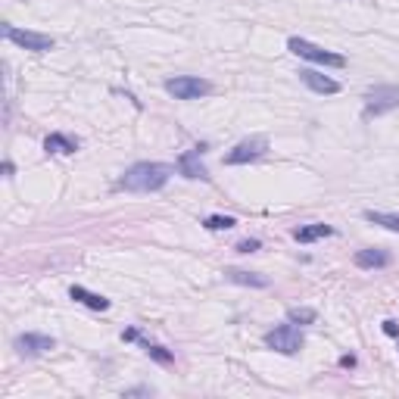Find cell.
I'll use <instances>...</instances> for the list:
<instances>
[{"label":"cell","mask_w":399,"mask_h":399,"mask_svg":"<svg viewBox=\"0 0 399 399\" xmlns=\"http://www.w3.org/2000/svg\"><path fill=\"white\" fill-rule=\"evenodd\" d=\"M172 165L169 163H135L122 178H119V188L131 190V194H153V190H163L172 178Z\"/></svg>","instance_id":"1"},{"label":"cell","mask_w":399,"mask_h":399,"mask_svg":"<svg viewBox=\"0 0 399 399\" xmlns=\"http://www.w3.org/2000/svg\"><path fill=\"white\" fill-rule=\"evenodd\" d=\"M303 343H306V337L294 322L278 324V328H271L269 334H265V347L281 352V356H296V352L303 349Z\"/></svg>","instance_id":"2"},{"label":"cell","mask_w":399,"mask_h":399,"mask_svg":"<svg viewBox=\"0 0 399 399\" xmlns=\"http://www.w3.org/2000/svg\"><path fill=\"white\" fill-rule=\"evenodd\" d=\"M287 50L296 53V57H303V59H309V63L331 66V69H343V66H347V59H343L340 53L324 50V47H318V44L306 41V38H290V41H287Z\"/></svg>","instance_id":"3"},{"label":"cell","mask_w":399,"mask_h":399,"mask_svg":"<svg viewBox=\"0 0 399 399\" xmlns=\"http://www.w3.org/2000/svg\"><path fill=\"white\" fill-rule=\"evenodd\" d=\"M390 110H399V84H377L365 91V119L384 116Z\"/></svg>","instance_id":"4"},{"label":"cell","mask_w":399,"mask_h":399,"mask_svg":"<svg viewBox=\"0 0 399 399\" xmlns=\"http://www.w3.org/2000/svg\"><path fill=\"white\" fill-rule=\"evenodd\" d=\"M165 91H169L175 100H200L206 94H212V84L206 78H197V75H178V78H169L165 82Z\"/></svg>","instance_id":"5"},{"label":"cell","mask_w":399,"mask_h":399,"mask_svg":"<svg viewBox=\"0 0 399 399\" xmlns=\"http://www.w3.org/2000/svg\"><path fill=\"white\" fill-rule=\"evenodd\" d=\"M3 38H6V41H13L16 47L31 50V53L53 50V38L50 35H41V31H29V29H13V25H3Z\"/></svg>","instance_id":"6"},{"label":"cell","mask_w":399,"mask_h":399,"mask_svg":"<svg viewBox=\"0 0 399 399\" xmlns=\"http://www.w3.org/2000/svg\"><path fill=\"white\" fill-rule=\"evenodd\" d=\"M265 150H269V137L265 135H253L247 141H241L234 150L225 156V163L228 165H247V163H256V159L265 156Z\"/></svg>","instance_id":"7"},{"label":"cell","mask_w":399,"mask_h":399,"mask_svg":"<svg viewBox=\"0 0 399 399\" xmlns=\"http://www.w3.org/2000/svg\"><path fill=\"white\" fill-rule=\"evenodd\" d=\"M16 352L22 359H35V356H44V352H50L53 347H57V340L53 337H47V334H19L16 337Z\"/></svg>","instance_id":"8"},{"label":"cell","mask_w":399,"mask_h":399,"mask_svg":"<svg viewBox=\"0 0 399 399\" xmlns=\"http://www.w3.org/2000/svg\"><path fill=\"white\" fill-rule=\"evenodd\" d=\"M203 150L206 147H194V150H184L181 156H178V172H181L184 178H190V181H206V178H209V169H206L203 165Z\"/></svg>","instance_id":"9"},{"label":"cell","mask_w":399,"mask_h":399,"mask_svg":"<svg viewBox=\"0 0 399 399\" xmlns=\"http://www.w3.org/2000/svg\"><path fill=\"white\" fill-rule=\"evenodd\" d=\"M299 78H303V84L309 91H315V94H337V91H340V82H334L331 75L315 72V69H303L299 72Z\"/></svg>","instance_id":"10"},{"label":"cell","mask_w":399,"mask_h":399,"mask_svg":"<svg viewBox=\"0 0 399 399\" xmlns=\"http://www.w3.org/2000/svg\"><path fill=\"white\" fill-rule=\"evenodd\" d=\"M352 262H356L359 269H387V265L393 262V256L381 247H368V250H359Z\"/></svg>","instance_id":"11"},{"label":"cell","mask_w":399,"mask_h":399,"mask_svg":"<svg viewBox=\"0 0 399 399\" xmlns=\"http://www.w3.org/2000/svg\"><path fill=\"white\" fill-rule=\"evenodd\" d=\"M122 340H137L150 359H156V362H163V365H172V362H175V356H172L169 349H165V347H159V343L141 340V334H137V331H122Z\"/></svg>","instance_id":"12"},{"label":"cell","mask_w":399,"mask_h":399,"mask_svg":"<svg viewBox=\"0 0 399 399\" xmlns=\"http://www.w3.org/2000/svg\"><path fill=\"white\" fill-rule=\"evenodd\" d=\"M225 278L234 284H243V287H269V278L265 275H256V271H243V269H225Z\"/></svg>","instance_id":"13"},{"label":"cell","mask_w":399,"mask_h":399,"mask_svg":"<svg viewBox=\"0 0 399 399\" xmlns=\"http://www.w3.org/2000/svg\"><path fill=\"white\" fill-rule=\"evenodd\" d=\"M69 296L75 299V303L88 306V309H97V312H106V309H110V299H106V296H100V294H91V290L78 287V284L69 290Z\"/></svg>","instance_id":"14"},{"label":"cell","mask_w":399,"mask_h":399,"mask_svg":"<svg viewBox=\"0 0 399 399\" xmlns=\"http://www.w3.org/2000/svg\"><path fill=\"white\" fill-rule=\"evenodd\" d=\"M334 234V228L331 225H322V222H315V225H303V228H296L294 231V237L299 243H312V241H322V237H331Z\"/></svg>","instance_id":"15"},{"label":"cell","mask_w":399,"mask_h":399,"mask_svg":"<svg viewBox=\"0 0 399 399\" xmlns=\"http://www.w3.org/2000/svg\"><path fill=\"white\" fill-rule=\"evenodd\" d=\"M44 150L47 153H66V156H69V153H75L78 150V137H69V135H47V141H44Z\"/></svg>","instance_id":"16"},{"label":"cell","mask_w":399,"mask_h":399,"mask_svg":"<svg viewBox=\"0 0 399 399\" xmlns=\"http://www.w3.org/2000/svg\"><path fill=\"white\" fill-rule=\"evenodd\" d=\"M362 216H365V222L381 225V228L396 231V234H399V216H396V212H375V209H365Z\"/></svg>","instance_id":"17"},{"label":"cell","mask_w":399,"mask_h":399,"mask_svg":"<svg viewBox=\"0 0 399 399\" xmlns=\"http://www.w3.org/2000/svg\"><path fill=\"white\" fill-rule=\"evenodd\" d=\"M203 225L209 231H228V228H234V225H237V218L234 216H209Z\"/></svg>","instance_id":"18"},{"label":"cell","mask_w":399,"mask_h":399,"mask_svg":"<svg viewBox=\"0 0 399 399\" xmlns=\"http://www.w3.org/2000/svg\"><path fill=\"white\" fill-rule=\"evenodd\" d=\"M315 309H299V306H296V309H287V322H294V324H312V322H315Z\"/></svg>","instance_id":"19"},{"label":"cell","mask_w":399,"mask_h":399,"mask_svg":"<svg viewBox=\"0 0 399 399\" xmlns=\"http://www.w3.org/2000/svg\"><path fill=\"white\" fill-rule=\"evenodd\" d=\"M237 250H241V253H256L259 241H241V243H237Z\"/></svg>","instance_id":"20"},{"label":"cell","mask_w":399,"mask_h":399,"mask_svg":"<svg viewBox=\"0 0 399 399\" xmlns=\"http://www.w3.org/2000/svg\"><path fill=\"white\" fill-rule=\"evenodd\" d=\"M125 396H153L150 387H135V390H125Z\"/></svg>","instance_id":"21"},{"label":"cell","mask_w":399,"mask_h":399,"mask_svg":"<svg viewBox=\"0 0 399 399\" xmlns=\"http://www.w3.org/2000/svg\"><path fill=\"white\" fill-rule=\"evenodd\" d=\"M384 334H390V337H399V324H396V322H384Z\"/></svg>","instance_id":"22"},{"label":"cell","mask_w":399,"mask_h":399,"mask_svg":"<svg viewBox=\"0 0 399 399\" xmlns=\"http://www.w3.org/2000/svg\"><path fill=\"white\" fill-rule=\"evenodd\" d=\"M340 365H343V368H352V365H356V359H352V356H343Z\"/></svg>","instance_id":"23"}]
</instances>
